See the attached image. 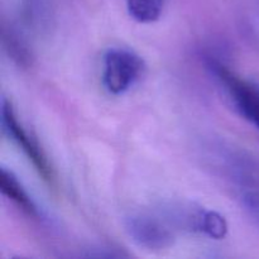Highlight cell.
Wrapping results in <instances>:
<instances>
[{
  "label": "cell",
  "instance_id": "cell-1",
  "mask_svg": "<svg viewBox=\"0 0 259 259\" xmlns=\"http://www.w3.org/2000/svg\"><path fill=\"white\" fill-rule=\"evenodd\" d=\"M179 227L172 209L163 211L132 212L125 219L129 237L139 247L149 250L167 249L176 239Z\"/></svg>",
  "mask_w": 259,
  "mask_h": 259
},
{
  "label": "cell",
  "instance_id": "cell-2",
  "mask_svg": "<svg viewBox=\"0 0 259 259\" xmlns=\"http://www.w3.org/2000/svg\"><path fill=\"white\" fill-rule=\"evenodd\" d=\"M211 75L232 101L240 116L259 129V85L242 77L220 61L209 58L206 62Z\"/></svg>",
  "mask_w": 259,
  "mask_h": 259
},
{
  "label": "cell",
  "instance_id": "cell-3",
  "mask_svg": "<svg viewBox=\"0 0 259 259\" xmlns=\"http://www.w3.org/2000/svg\"><path fill=\"white\" fill-rule=\"evenodd\" d=\"M2 125L5 134L27 156L39 177H42V180L48 186L55 189L57 186V179H56L55 169L50 159L46 156L40 144L38 143L37 138L32 133H29L22 123H19L12 103L7 99H3L2 104Z\"/></svg>",
  "mask_w": 259,
  "mask_h": 259
},
{
  "label": "cell",
  "instance_id": "cell-4",
  "mask_svg": "<svg viewBox=\"0 0 259 259\" xmlns=\"http://www.w3.org/2000/svg\"><path fill=\"white\" fill-rule=\"evenodd\" d=\"M144 70V61L136 52L111 48L104 56L103 83L111 95H123L141 80Z\"/></svg>",
  "mask_w": 259,
  "mask_h": 259
},
{
  "label": "cell",
  "instance_id": "cell-5",
  "mask_svg": "<svg viewBox=\"0 0 259 259\" xmlns=\"http://www.w3.org/2000/svg\"><path fill=\"white\" fill-rule=\"evenodd\" d=\"M229 169L238 200L259 227V162L239 157L233 159Z\"/></svg>",
  "mask_w": 259,
  "mask_h": 259
},
{
  "label": "cell",
  "instance_id": "cell-6",
  "mask_svg": "<svg viewBox=\"0 0 259 259\" xmlns=\"http://www.w3.org/2000/svg\"><path fill=\"white\" fill-rule=\"evenodd\" d=\"M19 15L23 25L34 34H47L53 25L51 0H19Z\"/></svg>",
  "mask_w": 259,
  "mask_h": 259
},
{
  "label": "cell",
  "instance_id": "cell-7",
  "mask_svg": "<svg viewBox=\"0 0 259 259\" xmlns=\"http://www.w3.org/2000/svg\"><path fill=\"white\" fill-rule=\"evenodd\" d=\"M0 190L4 196L12 200L28 217L39 218V211H38L35 202L25 191L23 185L18 181L15 175L12 171H8L4 167L0 169Z\"/></svg>",
  "mask_w": 259,
  "mask_h": 259
},
{
  "label": "cell",
  "instance_id": "cell-8",
  "mask_svg": "<svg viewBox=\"0 0 259 259\" xmlns=\"http://www.w3.org/2000/svg\"><path fill=\"white\" fill-rule=\"evenodd\" d=\"M2 40L5 52L18 66L24 68L32 66V51L29 50L27 40L20 34L19 30H17L12 25H7L5 23H3Z\"/></svg>",
  "mask_w": 259,
  "mask_h": 259
},
{
  "label": "cell",
  "instance_id": "cell-9",
  "mask_svg": "<svg viewBox=\"0 0 259 259\" xmlns=\"http://www.w3.org/2000/svg\"><path fill=\"white\" fill-rule=\"evenodd\" d=\"M129 15L138 23L149 24L159 19L163 0H126Z\"/></svg>",
  "mask_w": 259,
  "mask_h": 259
},
{
  "label": "cell",
  "instance_id": "cell-10",
  "mask_svg": "<svg viewBox=\"0 0 259 259\" xmlns=\"http://www.w3.org/2000/svg\"><path fill=\"white\" fill-rule=\"evenodd\" d=\"M196 232L204 233L212 239H223L227 235L228 225L224 217L211 210L199 209L196 218Z\"/></svg>",
  "mask_w": 259,
  "mask_h": 259
}]
</instances>
